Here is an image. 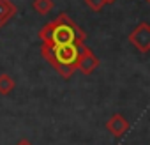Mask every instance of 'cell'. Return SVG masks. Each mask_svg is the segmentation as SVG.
Returning <instances> with one entry per match:
<instances>
[{
	"instance_id": "2",
	"label": "cell",
	"mask_w": 150,
	"mask_h": 145,
	"mask_svg": "<svg viewBox=\"0 0 150 145\" xmlns=\"http://www.w3.org/2000/svg\"><path fill=\"white\" fill-rule=\"evenodd\" d=\"M80 48L81 46H76V44H44L42 43L41 53L46 58V62L53 65V69H57L58 75L67 80L76 71Z\"/></svg>"
},
{
	"instance_id": "1",
	"label": "cell",
	"mask_w": 150,
	"mask_h": 145,
	"mask_svg": "<svg viewBox=\"0 0 150 145\" xmlns=\"http://www.w3.org/2000/svg\"><path fill=\"white\" fill-rule=\"evenodd\" d=\"M85 32L76 25L71 16L65 13H60L55 20L48 21L39 30V39L44 44H85Z\"/></svg>"
},
{
	"instance_id": "3",
	"label": "cell",
	"mask_w": 150,
	"mask_h": 145,
	"mask_svg": "<svg viewBox=\"0 0 150 145\" xmlns=\"http://www.w3.org/2000/svg\"><path fill=\"white\" fill-rule=\"evenodd\" d=\"M129 43L141 53H148L150 51V25L146 21L138 23L134 30L129 34Z\"/></svg>"
},
{
	"instance_id": "10",
	"label": "cell",
	"mask_w": 150,
	"mask_h": 145,
	"mask_svg": "<svg viewBox=\"0 0 150 145\" xmlns=\"http://www.w3.org/2000/svg\"><path fill=\"white\" fill-rule=\"evenodd\" d=\"M16 145H32V143H30L28 140H20V141H18Z\"/></svg>"
},
{
	"instance_id": "7",
	"label": "cell",
	"mask_w": 150,
	"mask_h": 145,
	"mask_svg": "<svg viewBox=\"0 0 150 145\" xmlns=\"http://www.w3.org/2000/svg\"><path fill=\"white\" fill-rule=\"evenodd\" d=\"M14 87H16L14 78L9 76V75H6V72H2V75H0V94H2V96H7L9 92L14 90Z\"/></svg>"
},
{
	"instance_id": "9",
	"label": "cell",
	"mask_w": 150,
	"mask_h": 145,
	"mask_svg": "<svg viewBox=\"0 0 150 145\" xmlns=\"http://www.w3.org/2000/svg\"><path fill=\"white\" fill-rule=\"evenodd\" d=\"M85 4L88 6V9H92L94 13H99L104 7V0H85Z\"/></svg>"
},
{
	"instance_id": "11",
	"label": "cell",
	"mask_w": 150,
	"mask_h": 145,
	"mask_svg": "<svg viewBox=\"0 0 150 145\" xmlns=\"http://www.w3.org/2000/svg\"><path fill=\"white\" fill-rule=\"evenodd\" d=\"M117 0H104V4H115Z\"/></svg>"
},
{
	"instance_id": "8",
	"label": "cell",
	"mask_w": 150,
	"mask_h": 145,
	"mask_svg": "<svg viewBox=\"0 0 150 145\" xmlns=\"http://www.w3.org/2000/svg\"><path fill=\"white\" fill-rule=\"evenodd\" d=\"M32 7H34V11L39 13V14H48V13H51V9H53V0H34V2H32Z\"/></svg>"
},
{
	"instance_id": "4",
	"label": "cell",
	"mask_w": 150,
	"mask_h": 145,
	"mask_svg": "<svg viewBox=\"0 0 150 145\" xmlns=\"http://www.w3.org/2000/svg\"><path fill=\"white\" fill-rule=\"evenodd\" d=\"M99 67V58L97 55L88 48V46H81L80 48V57H78V64H76V69H80L81 75H92V72Z\"/></svg>"
},
{
	"instance_id": "12",
	"label": "cell",
	"mask_w": 150,
	"mask_h": 145,
	"mask_svg": "<svg viewBox=\"0 0 150 145\" xmlns=\"http://www.w3.org/2000/svg\"><path fill=\"white\" fill-rule=\"evenodd\" d=\"M145 2H150V0H145Z\"/></svg>"
},
{
	"instance_id": "5",
	"label": "cell",
	"mask_w": 150,
	"mask_h": 145,
	"mask_svg": "<svg viewBox=\"0 0 150 145\" xmlns=\"http://www.w3.org/2000/svg\"><path fill=\"white\" fill-rule=\"evenodd\" d=\"M129 120L125 117H122L120 113H113L110 117V120L106 122V129L115 136V138H122L127 131H129Z\"/></svg>"
},
{
	"instance_id": "6",
	"label": "cell",
	"mask_w": 150,
	"mask_h": 145,
	"mask_svg": "<svg viewBox=\"0 0 150 145\" xmlns=\"http://www.w3.org/2000/svg\"><path fill=\"white\" fill-rule=\"evenodd\" d=\"M16 13H18V7L11 0H0V28L6 27V23L16 16Z\"/></svg>"
}]
</instances>
